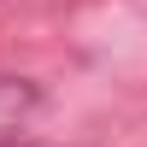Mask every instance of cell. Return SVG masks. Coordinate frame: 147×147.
<instances>
[{"mask_svg":"<svg viewBox=\"0 0 147 147\" xmlns=\"http://www.w3.org/2000/svg\"><path fill=\"white\" fill-rule=\"evenodd\" d=\"M6 147H30V141H6Z\"/></svg>","mask_w":147,"mask_h":147,"instance_id":"obj_1","label":"cell"}]
</instances>
